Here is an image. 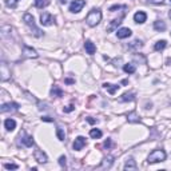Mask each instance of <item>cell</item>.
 <instances>
[{
    "label": "cell",
    "instance_id": "cell-1",
    "mask_svg": "<svg viewBox=\"0 0 171 171\" xmlns=\"http://www.w3.org/2000/svg\"><path fill=\"white\" fill-rule=\"evenodd\" d=\"M23 20H24V23L30 27V30L32 31V34H34L36 38H40V36H43V31L39 27H36L35 19H34V16H32L31 13H24Z\"/></svg>",
    "mask_w": 171,
    "mask_h": 171
},
{
    "label": "cell",
    "instance_id": "cell-2",
    "mask_svg": "<svg viewBox=\"0 0 171 171\" xmlns=\"http://www.w3.org/2000/svg\"><path fill=\"white\" fill-rule=\"evenodd\" d=\"M102 20V11L98 8H92L88 12V15L86 17V23L90 25V27H95L100 23Z\"/></svg>",
    "mask_w": 171,
    "mask_h": 171
},
{
    "label": "cell",
    "instance_id": "cell-3",
    "mask_svg": "<svg viewBox=\"0 0 171 171\" xmlns=\"http://www.w3.org/2000/svg\"><path fill=\"white\" fill-rule=\"evenodd\" d=\"M165 159H166V152H165V150H162V148H156V150H154L150 155H148L147 162L151 165V163L163 162Z\"/></svg>",
    "mask_w": 171,
    "mask_h": 171
},
{
    "label": "cell",
    "instance_id": "cell-4",
    "mask_svg": "<svg viewBox=\"0 0 171 171\" xmlns=\"http://www.w3.org/2000/svg\"><path fill=\"white\" fill-rule=\"evenodd\" d=\"M86 6V2L84 0H74V2L70 4V12L72 13H78L80 12L82 8Z\"/></svg>",
    "mask_w": 171,
    "mask_h": 171
},
{
    "label": "cell",
    "instance_id": "cell-5",
    "mask_svg": "<svg viewBox=\"0 0 171 171\" xmlns=\"http://www.w3.org/2000/svg\"><path fill=\"white\" fill-rule=\"evenodd\" d=\"M17 110H19V104L15 103V102H12V103H6L0 107V111H2L3 114H6V112H15Z\"/></svg>",
    "mask_w": 171,
    "mask_h": 171
},
{
    "label": "cell",
    "instance_id": "cell-6",
    "mask_svg": "<svg viewBox=\"0 0 171 171\" xmlns=\"http://www.w3.org/2000/svg\"><path fill=\"white\" fill-rule=\"evenodd\" d=\"M54 16L51 15V13H48V12H43L42 15H40V24L42 25H52V23H54Z\"/></svg>",
    "mask_w": 171,
    "mask_h": 171
},
{
    "label": "cell",
    "instance_id": "cell-7",
    "mask_svg": "<svg viewBox=\"0 0 171 171\" xmlns=\"http://www.w3.org/2000/svg\"><path fill=\"white\" fill-rule=\"evenodd\" d=\"M87 144V142H86V138L84 136H78L75 139V142H74V144H72V147H74V150H76V151H80L83 147H84Z\"/></svg>",
    "mask_w": 171,
    "mask_h": 171
},
{
    "label": "cell",
    "instance_id": "cell-8",
    "mask_svg": "<svg viewBox=\"0 0 171 171\" xmlns=\"http://www.w3.org/2000/svg\"><path fill=\"white\" fill-rule=\"evenodd\" d=\"M34 158H35V161H38L39 163H47V161H48V158H47L46 152H43L42 150H35V152H34Z\"/></svg>",
    "mask_w": 171,
    "mask_h": 171
},
{
    "label": "cell",
    "instance_id": "cell-9",
    "mask_svg": "<svg viewBox=\"0 0 171 171\" xmlns=\"http://www.w3.org/2000/svg\"><path fill=\"white\" fill-rule=\"evenodd\" d=\"M20 138H21V143H23L25 147H32V146H34V138H32V136L27 135L25 132H21Z\"/></svg>",
    "mask_w": 171,
    "mask_h": 171
},
{
    "label": "cell",
    "instance_id": "cell-10",
    "mask_svg": "<svg viewBox=\"0 0 171 171\" xmlns=\"http://www.w3.org/2000/svg\"><path fill=\"white\" fill-rule=\"evenodd\" d=\"M132 35V32H131L130 28H121V30L116 31V36H118L119 39H126V38H130V36Z\"/></svg>",
    "mask_w": 171,
    "mask_h": 171
},
{
    "label": "cell",
    "instance_id": "cell-11",
    "mask_svg": "<svg viewBox=\"0 0 171 171\" xmlns=\"http://www.w3.org/2000/svg\"><path fill=\"white\" fill-rule=\"evenodd\" d=\"M147 19V15H146V12H143V11H138V12L134 15V20H135V23H144Z\"/></svg>",
    "mask_w": 171,
    "mask_h": 171
},
{
    "label": "cell",
    "instance_id": "cell-12",
    "mask_svg": "<svg viewBox=\"0 0 171 171\" xmlns=\"http://www.w3.org/2000/svg\"><path fill=\"white\" fill-rule=\"evenodd\" d=\"M23 54H24V56H27V58H38V52L34 50V48H31V47H27V46H24L23 47Z\"/></svg>",
    "mask_w": 171,
    "mask_h": 171
},
{
    "label": "cell",
    "instance_id": "cell-13",
    "mask_svg": "<svg viewBox=\"0 0 171 171\" xmlns=\"http://www.w3.org/2000/svg\"><path fill=\"white\" fill-rule=\"evenodd\" d=\"M84 48H86V52L90 54V55H94V54H95V51H96L95 44H94V43L91 42V40H86V43H84Z\"/></svg>",
    "mask_w": 171,
    "mask_h": 171
},
{
    "label": "cell",
    "instance_id": "cell-14",
    "mask_svg": "<svg viewBox=\"0 0 171 171\" xmlns=\"http://www.w3.org/2000/svg\"><path fill=\"white\" fill-rule=\"evenodd\" d=\"M114 165V156L108 155L106 158L103 159V162H102V167L103 169H111V166Z\"/></svg>",
    "mask_w": 171,
    "mask_h": 171
},
{
    "label": "cell",
    "instance_id": "cell-15",
    "mask_svg": "<svg viewBox=\"0 0 171 171\" xmlns=\"http://www.w3.org/2000/svg\"><path fill=\"white\" fill-rule=\"evenodd\" d=\"M4 127L7 128V131H13L16 128V122L13 119H6L4 121Z\"/></svg>",
    "mask_w": 171,
    "mask_h": 171
},
{
    "label": "cell",
    "instance_id": "cell-16",
    "mask_svg": "<svg viewBox=\"0 0 171 171\" xmlns=\"http://www.w3.org/2000/svg\"><path fill=\"white\" fill-rule=\"evenodd\" d=\"M122 20H123V16H121V17H119V19H115V20H112V21H111V24L107 27V32H112V31H114L115 28H116L119 24L122 23Z\"/></svg>",
    "mask_w": 171,
    "mask_h": 171
},
{
    "label": "cell",
    "instance_id": "cell-17",
    "mask_svg": "<svg viewBox=\"0 0 171 171\" xmlns=\"http://www.w3.org/2000/svg\"><path fill=\"white\" fill-rule=\"evenodd\" d=\"M154 30L155 31H159V32H163L166 30V23L163 20H156L154 21Z\"/></svg>",
    "mask_w": 171,
    "mask_h": 171
},
{
    "label": "cell",
    "instance_id": "cell-18",
    "mask_svg": "<svg viewBox=\"0 0 171 171\" xmlns=\"http://www.w3.org/2000/svg\"><path fill=\"white\" fill-rule=\"evenodd\" d=\"M125 170H136V162L134 161V158H128L126 161Z\"/></svg>",
    "mask_w": 171,
    "mask_h": 171
},
{
    "label": "cell",
    "instance_id": "cell-19",
    "mask_svg": "<svg viewBox=\"0 0 171 171\" xmlns=\"http://www.w3.org/2000/svg\"><path fill=\"white\" fill-rule=\"evenodd\" d=\"M51 96H56V98H61L63 96V90L58 86H54L51 88Z\"/></svg>",
    "mask_w": 171,
    "mask_h": 171
},
{
    "label": "cell",
    "instance_id": "cell-20",
    "mask_svg": "<svg viewBox=\"0 0 171 171\" xmlns=\"http://www.w3.org/2000/svg\"><path fill=\"white\" fill-rule=\"evenodd\" d=\"M103 87L111 94V95H114L116 91H118V88H119V86H114V84H110V83H104Z\"/></svg>",
    "mask_w": 171,
    "mask_h": 171
},
{
    "label": "cell",
    "instance_id": "cell-21",
    "mask_svg": "<svg viewBox=\"0 0 171 171\" xmlns=\"http://www.w3.org/2000/svg\"><path fill=\"white\" fill-rule=\"evenodd\" d=\"M134 99H135V94H134V92H126V94H123L122 98H121L122 102H127V100L131 102Z\"/></svg>",
    "mask_w": 171,
    "mask_h": 171
},
{
    "label": "cell",
    "instance_id": "cell-22",
    "mask_svg": "<svg viewBox=\"0 0 171 171\" xmlns=\"http://www.w3.org/2000/svg\"><path fill=\"white\" fill-rule=\"evenodd\" d=\"M166 46H167V42H166V40H159V42L155 43L154 50H155V51H162V50L166 48Z\"/></svg>",
    "mask_w": 171,
    "mask_h": 171
},
{
    "label": "cell",
    "instance_id": "cell-23",
    "mask_svg": "<svg viewBox=\"0 0 171 171\" xmlns=\"http://www.w3.org/2000/svg\"><path fill=\"white\" fill-rule=\"evenodd\" d=\"M142 47H143V43H142L140 40H134L128 44V48H131V50H139V48H142Z\"/></svg>",
    "mask_w": 171,
    "mask_h": 171
},
{
    "label": "cell",
    "instance_id": "cell-24",
    "mask_svg": "<svg viewBox=\"0 0 171 171\" xmlns=\"http://www.w3.org/2000/svg\"><path fill=\"white\" fill-rule=\"evenodd\" d=\"M123 70H125L126 74H134V72L136 71V68H135V65L134 64H131V63H127L125 64V67H123Z\"/></svg>",
    "mask_w": 171,
    "mask_h": 171
},
{
    "label": "cell",
    "instance_id": "cell-25",
    "mask_svg": "<svg viewBox=\"0 0 171 171\" xmlns=\"http://www.w3.org/2000/svg\"><path fill=\"white\" fill-rule=\"evenodd\" d=\"M102 131L100 130H98V128H92L90 131V136L91 138H94V139H99V138H102Z\"/></svg>",
    "mask_w": 171,
    "mask_h": 171
},
{
    "label": "cell",
    "instance_id": "cell-26",
    "mask_svg": "<svg viewBox=\"0 0 171 171\" xmlns=\"http://www.w3.org/2000/svg\"><path fill=\"white\" fill-rule=\"evenodd\" d=\"M50 4V0H35V6L38 7V8H46L47 6Z\"/></svg>",
    "mask_w": 171,
    "mask_h": 171
},
{
    "label": "cell",
    "instance_id": "cell-27",
    "mask_svg": "<svg viewBox=\"0 0 171 171\" xmlns=\"http://www.w3.org/2000/svg\"><path fill=\"white\" fill-rule=\"evenodd\" d=\"M127 121H128L130 123H138L139 122V118H138L136 112H131V114L127 115Z\"/></svg>",
    "mask_w": 171,
    "mask_h": 171
},
{
    "label": "cell",
    "instance_id": "cell-28",
    "mask_svg": "<svg viewBox=\"0 0 171 171\" xmlns=\"http://www.w3.org/2000/svg\"><path fill=\"white\" fill-rule=\"evenodd\" d=\"M56 135L59 138V140H64L65 139V132L63 131V128H60V127H58L56 128Z\"/></svg>",
    "mask_w": 171,
    "mask_h": 171
},
{
    "label": "cell",
    "instance_id": "cell-29",
    "mask_svg": "<svg viewBox=\"0 0 171 171\" xmlns=\"http://www.w3.org/2000/svg\"><path fill=\"white\" fill-rule=\"evenodd\" d=\"M4 169H7V170H16L17 169V165H15V163H6Z\"/></svg>",
    "mask_w": 171,
    "mask_h": 171
},
{
    "label": "cell",
    "instance_id": "cell-30",
    "mask_svg": "<svg viewBox=\"0 0 171 171\" xmlns=\"http://www.w3.org/2000/svg\"><path fill=\"white\" fill-rule=\"evenodd\" d=\"M17 2H19V0H7V6H8V7H12V8H15L16 4H17Z\"/></svg>",
    "mask_w": 171,
    "mask_h": 171
},
{
    "label": "cell",
    "instance_id": "cell-31",
    "mask_svg": "<svg viewBox=\"0 0 171 171\" xmlns=\"http://www.w3.org/2000/svg\"><path fill=\"white\" fill-rule=\"evenodd\" d=\"M74 110H75V106H74V104H70V106H67V107L63 108L64 112H71V111H74Z\"/></svg>",
    "mask_w": 171,
    "mask_h": 171
},
{
    "label": "cell",
    "instance_id": "cell-32",
    "mask_svg": "<svg viewBox=\"0 0 171 171\" xmlns=\"http://www.w3.org/2000/svg\"><path fill=\"white\" fill-rule=\"evenodd\" d=\"M65 161H67V159H65V156L61 155L60 158H59V165H60L61 167H65Z\"/></svg>",
    "mask_w": 171,
    "mask_h": 171
},
{
    "label": "cell",
    "instance_id": "cell-33",
    "mask_svg": "<svg viewBox=\"0 0 171 171\" xmlns=\"http://www.w3.org/2000/svg\"><path fill=\"white\" fill-rule=\"evenodd\" d=\"M104 147H106V148H111V147H112V142H111V139H107L106 142H104Z\"/></svg>",
    "mask_w": 171,
    "mask_h": 171
},
{
    "label": "cell",
    "instance_id": "cell-34",
    "mask_svg": "<svg viewBox=\"0 0 171 171\" xmlns=\"http://www.w3.org/2000/svg\"><path fill=\"white\" fill-rule=\"evenodd\" d=\"M148 2H151V3H154V4H162L165 0H148Z\"/></svg>",
    "mask_w": 171,
    "mask_h": 171
},
{
    "label": "cell",
    "instance_id": "cell-35",
    "mask_svg": "<svg viewBox=\"0 0 171 171\" xmlns=\"http://www.w3.org/2000/svg\"><path fill=\"white\" fill-rule=\"evenodd\" d=\"M87 122H88L90 125H95V123H96V121H95V119H92V118H87Z\"/></svg>",
    "mask_w": 171,
    "mask_h": 171
},
{
    "label": "cell",
    "instance_id": "cell-36",
    "mask_svg": "<svg viewBox=\"0 0 171 171\" xmlns=\"http://www.w3.org/2000/svg\"><path fill=\"white\" fill-rule=\"evenodd\" d=\"M65 83H67V84H72V83H75V80L74 79H65Z\"/></svg>",
    "mask_w": 171,
    "mask_h": 171
},
{
    "label": "cell",
    "instance_id": "cell-37",
    "mask_svg": "<svg viewBox=\"0 0 171 171\" xmlns=\"http://www.w3.org/2000/svg\"><path fill=\"white\" fill-rule=\"evenodd\" d=\"M42 119H43L44 122H52V119L48 118V116H44V118H42Z\"/></svg>",
    "mask_w": 171,
    "mask_h": 171
},
{
    "label": "cell",
    "instance_id": "cell-38",
    "mask_svg": "<svg viewBox=\"0 0 171 171\" xmlns=\"http://www.w3.org/2000/svg\"><path fill=\"white\" fill-rule=\"evenodd\" d=\"M169 16H170V19H171V11H170V12H169Z\"/></svg>",
    "mask_w": 171,
    "mask_h": 171
},
{
    "label": "cell",
    "instance_id": "cell-39",
    "mask_svg": "<svg viewBox=\"0 0 171 171\" xmlns=\"http://www.w3.org/2000/svg\"><path fill=\"white\" fill-rule=\"evenodd\" d=\"M170 35H171V32H170Z\"/></svg>",
    "mask_w": 171,
    "mask_h": 171
}]
</instances>
